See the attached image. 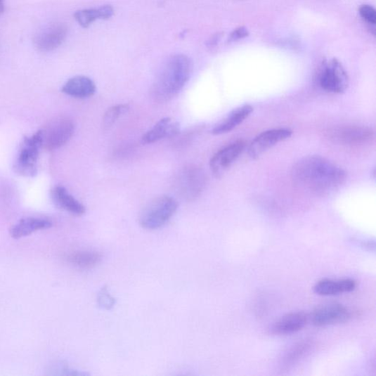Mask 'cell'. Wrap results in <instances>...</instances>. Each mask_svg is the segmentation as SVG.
<instances>
[{
  "label": "cell",
  "mask_w": 376,
  "mask_h": 376,
  "mask_svg": "<svg viewBox=\"0 0 376 376\" xmlns=\"http://www.w3.org/2000/svg\"><path fill=\"white\" fill-rule=\"evenodd\" d=\"M335 143L350 147L363 146L374 139L372 129L365 126L345 125L335 127L329 133Z\"/></svg>",
  "instance_id": "obj_8"
},
{
  "label": "cell",
  "mask_w": 376,
  "mask_h": 376,
  "mask_svg": "<svg viewBox=\"0 0 376 376\" xmlns=\"http://www.w3.org/2000/svg\"><path fill=\"white\" fill-rule=\"evenodd\" d=\"M316 80L321 89L331 93H344L349 86L348 73L337 59L322 64Z\"/></svg>",
  "instance_id": "obj_5"
},
{
  "label": "cell",
  "mask_w": 376,
  "mask_h": 376,
  "mask_svg": "<svg viewBox=\"0 0 376 376\" xmlns=\"http://www.w3.org/2000/svg\"><path fill=\"white\" fill-rule=\"evenodd\" d=\"M192 62L185 55L171 57L157 77L152 89L153 99L160 103L171 101L188 83Z\"/></svg>",
  "instance_id": "obj_2"
},
{
  "label": "cell",
  "mask_w": 376,
  "mask_h": 376,
  "mask_svg": "<svg viewBox=\"0 0 376 376\" xmlns=\"http://www.w3.org/2000/svg\"><path fill=\"white\" fill-rule=\"evenodd\" d=\"M206 185L207 176L205 171L197 167L190 166L179 172L174 187L183 199L193 201L199 197Z\"/></svg>",
  "instance_id": "obj_6"
},
{
  "label": "cell",
  "mask_w": 376,
  "mask_h": 376,
  "mask_svg": "<svg viewBox=\"0 0 376 376\" xmlns=\"http://www.w3.org/2000/svg\"><path fill=\"white\" fill-rule=\"evenodd\" d=\"M181 131L179 124L171 118L160 120L151 129L142 137L143 144H151L163 138L176 136Z\"/></svg>",
  "instance_id": "obj_16"
},
{
  "label": "cell",
  "mask_w": 376,
  "mask_h": 376,
  "mask_svg": "<svg viewBox=\"0 0 376 376\" xmlns=\"http://www.w3.org/2000/svg\"><path fill=\"white\" fill-rule=\"evenodd\" d=\"M102 259L103 256L101 253L89 250L74 252L67 257L71 265L84 270L95 268L101 263Z\"/></svg>",
  "instance_id": "obj_20"
},
{
  "label": "cell",
  "mask_w": 376,
  "mask_h": 376,
  "mask_svg": "<svg viewBox=\"0 0 376 376\" xmlns=\"http://www.w3.org/2000/svg\"><path fill=\"white\" fill-rule=\"evenodd\" d=\"M113 15L110 6H104L99 8L85 9L76 11L74 18L83 27H89L96 20H108Z\"/></svg>",
  "instance_id": "obj_21"
},
{
  "label": "cell",
  "mask_w": 376,
  "mask_h": 376,
  "mask_svg": "<svg viewBox=\"0 0 376 376\" xmlns=\"http://www.w3.org/2000/svg\"><path fill=\"white\" fill-rule=\"evenodd\" d=\"M359 14L361 18L368 23L371 25H375L376 23V12L373 7L364 5L359 8Z\"/></svg>",
  "instance_id": "obj_25"
},
{
  "label": "cell",
  "mask_w": 376,
  "mask_h": 376,
  "mask_svg": "<svg viewBox=\"0 0 376 376\" xmlns=\"http://www.w3.org/2000/svg\"><path fill=\"white\" fill-rule=\"evenodd\" d=\"M42 142L41 129L34 135L23 138L13 166L16 174L25 177H34L37 174Z\"/></svg>",
  "instance_id": "obj_4"
},
{
  "label": "cell",
  "mask_w": 376,
  "mask_h": 376,
  "mask_svg": "<svg viewBox=\"0 0 376 376\" xmlns=\"http://www.w3.org/2000/svg\"><path fill=\"white\" fill-rule=\"evenodd\" d=\"M61 91L77 99H86L94 95L96 88L91 79L85 76H77L70 79Z\"/></svg>",
  "instance_id": "obj_18"
},
{
  "label": "cell",
  "mask_w": 376,
  "mask_h": 376,
  "mask_svg": "<svg viewBox=\"0 0 376 376\" xmlns=\"http://www.w3.org/2000/svg\"><path fill=\"white\" fill-rule=\"evenodd\" d=\"M356 283L351 279L339 280H322L314 287V292L319 296L332 297L339 294L351 292L356 289Z\"/></svg>",
  "instance_id": "obj_19"
},
{
  "label": "cell",
  "mask_w": 376,
  "mask_h": 376,
  "mask_svg": "<svg viewBox=\"0 0 376 376\" xmlns=\"http://www.w3.org/2000/svg\"><path fill=\"white\" fill-rule=\"evenodd\" d=\"M310 347L311 346L307 341L299 343V344L292 348L285 356L284 359L285 365L289 366L298 362L304 356L305 353L309 351Z\"/></svg>",
  "instance_id": "obj_23"
},
{
  "label": "cell",
  "mask_w": 376,
  "mask_h": 376,
  "mask_svg": "<svg viewBox=\"0 0 376 376\" xmlns=\"http://www.w3.org/2000/svg\"><path fill=\"white\" fill-rule=\"evenodd\" d=\"M253 111L254 108L250 105H244L235 109L212 129V134L219 136L231 133L247 119Z\"/></svg>",
  "instance_id": "obj_17"
},
{
  "label": "cell",
  "mask_w": 376,
  "mask_h": 376,
  "mask_svg": "<svg viewBox=\"0 0 376 376\" xmlns=\"http://www.w3.org/2000/svg\"><path fill=\"white\" fill-rule=\"evenodd\" d=\"M351 317L347 307L339 304H330L315 309L311 319L315 325L322 327L347 322Z\"/></svg>",
  "instance_id": "obj_11"
},
{
  "label": "cell",
  "mask_w": 376,
  "mask_h": 376,
  "mask_svg": "<svg viewBox=\"0 0 376 376\" xmlns=\"http://www.w3.org/2000/svg\"><path fill=\"white\" fill-rule=\"evenodd\" d=\"M52 226L53 222L47 219L27 217L16 223L11 228L10 235L12 238L20 240Z\"/></svg>",
  "instance_id": "obj_14"
},
{
  "label": "cell",
  "mask_w": 376,
  "mask_h": 376,
  "mask_svg": "<svg viewBox=\"0 0 376 376\" xmlns=\"http://www.w3.org/2000/svg\"><path fill=\"white\" fill-rule=\"evenodd\" d=\"M308 316L304 313H291L274 323L270 331L276 335H287L301 331L306 325Z\"/></svg>",
  "instance_id": "obj_13"
},
{
  "label": "cell",
  "mask_w": 376,
  "mask_h": 376,
  "mask_svg": "<svg viewBox=\"0 0 376 376\" xmlns=\"http://www.w3.org/2000/svg\"><path fill=\"white\" fill-rule=\"evenodd\" d=\"M97 303L104 309L110 310L116 304V299H114L107 287H103L98 293Z\"/></svg>",
  "instance_id": "obj_24"
},
{
  "label": "cell",
  "mask_w": 376,
  "mask_h": 376,
  "mask_svg": "<svg viewBox=\"0 0 376 376\" xmlns=\"http://www.w3.org/2000/svg\"><path fill=\"white\" fill-rule=\"evenodd\" d=\"M177 208L178 202L171 196H159L142 209L139 216L140 225L145 230H157L170 221Z\"/></svg>",
  "instance_id": "obj_3"
},
{
  "label": "cell",
  "mask_w": 376,
  "mask_h": 376,
  "mask_svg": "<svg viewBox=\"0 0 376 376\" xmlns=\"http://www.w3.org/2000/svg\"><path fill=\"white\" fill-rule=\"evenodd\" d=\"M346 172L318 155L301 159L292 169L294 183L314 194L324 195L337 190L346 181Z\"/></svg>",
  "instance_id": "obj_1"
},
{
  "label": "cell",
  "mask_w": 376,
  "mask_h": 376,
  "mask_svg": "<svg viewBox=\"0 0 376 376\" xmlns=\"http://www.w3.org/2000/svg\"><path fill=\"white\" fill-rule=\"evenodd\" d=\"M249 32L247 27H240L235 29L231 35V40L235 41L248 37Z\"/></svg>",
  "instance_id": "obj_26"
},
{
  "label": "cell",
  "mask_w": 376,
  "mask_h": 376,
  "mask_svg": "<svg viewBox=\"0 0 376 376\" xmlns=\"http://www.w3.org/2000/svg\"><path fill=\"white\" fill-rule=\"evenodd\" d=\"M129 110V105L125 104L117 105L109 108L103 117V127L110 128Z\"/></svg>",
  "instance_id": "obj_22"
},
{
  "label": "cell",
  "mask_w": 376,
  "mask_h": 376,
  "mask_svg": "<svg viewBox=\"0 0 376 376\" xmlns=\"http://www.w3.org/2000/svg\"><path fill=\"white\" fill-rule=\"evenodd\" d=\"M247 143L243 140L235 141L223 147L217 152L209 162L210 169L216 176H221L237 160L245 149Z\"/></svg>",
  "instance_id": "obj_10"
},
{
  "label": "cell",
  "mask_w": 376,
  "mask_h": 376,
  "mask_svg": "<svg viewBox=\"0 0 376 376\" xmlns=\"http://www.w3.org/2000/svg\"><path fill=\"white\" fill-rule=\"evenodd\" d=\"M5 11V5L4 0H0V15H1Z\"/></svg>",
  "instance_id": "obj_27"
},
{
  "label": "cell",
  "mask_w": 376,
  "mask_h": 376,
  "mask_svg": "<svg viewBox=\"0 0 376 376\" xmlns=\"http://www.w3.org/2000/svg\"><path fill=\"white\" fill-rule=\"evenodd\" d=\"M68 28L63 23H54L42 30L34 39L36 48L40 52H51L60 46L67 38Z\"/></svg>",
  "instance_id": "obj_12"
},
{
  "label": "cell",
  "mask_w": 376,
  "mask_h": 376,
  "mask_svg": "<svg viewBox=\"0 0 376 376\" xmlns=\"http://www.w3.org/2000/svg\"><path fill=\"white\" fill-rule=\"evenodd\" d=\"M292 135V131L285 128L266 131V132L257 136L251 143L248 154L251 158L257 159L278 143L290 138Z\"/></svg>",
  "instance_id": "obj_9"
},
{
  "label": "cell",
  "mask_w": 376,
  "mask_h": 376,
  "mask_svg": "<svg viewBox=\"0 0 376 376\" xmlns=\"http://www.w3.org/2000/svg\"><path fill=\"white\" fill-rule=\"evenodd\" d=\"M51 197L54 204L60 209L70 212L76 216H82L86 214L84 205L77 200L67 189L58 186L51 190Z\"/></svg>",
  "instance_id": "obj_15"
},
{
  "label": "cell",
  "mask_w": 376,
  "mask_h": 376,
  "mask_svg": "<svg viewBox=\"0 0 376 376\" xmlns=\"http://www.w3.org/2000/svg\"><path fill=\"white\" fill-rule=\"evenodd\" d=\"M41 130L42 148L47 151H53L60 148L72 138L75 125L70 118L58 117L48 122Z\"/></svg>",
  "instance_id": "obj_7"
}]
</instances>
